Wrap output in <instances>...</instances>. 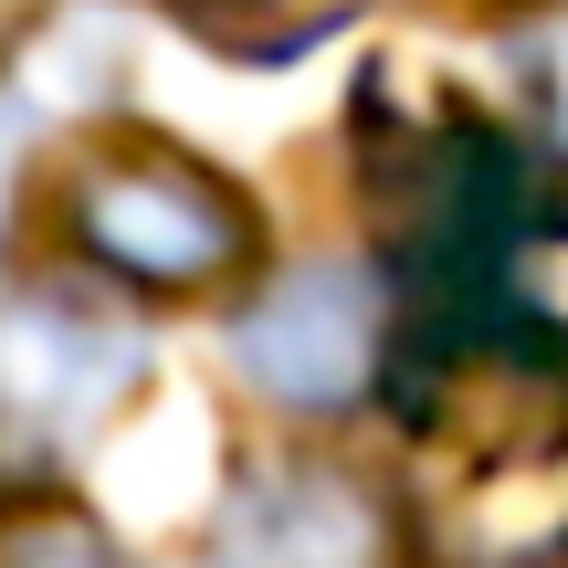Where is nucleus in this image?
<instances>
[{"label":"nucleus","mask_w":568,"mask_h":568,"mask_svg":"<svg viewBox=\"0 0 568 568\" xmlns=\"http://www.w3.org/2000/svg\"><path fill=\"white\" fill-rule=\"evenodd\" d=\"M148 379V337L105 284L0 295V485H53Z\"/></svg>","instance_id":"7ed1b4c3"},{"label":"nucleus","mask_w":568,"mask_h":568,"mask_svg":"<svg viewBox=\"0 0 568 568\" xmlns=\"http://www.w3.org/2000/svg\"><path fill=\"white\" fill-rule=\"evenodd\" d=\"M0 243H11V169H0Z\"/></svg>","instance_id":"9b49d317"},{"label":"nucleus","mask_w":568,"mask_h":568,"mask_svg":"<svg viewBox=\"0 0 568 568\" xmlns=\"http://www.w3.org/2000/svg\"><path fill=\"white\" fill-rule=\"evenodd\" d=\"M358 211H368V274L389 284V358L443 337H485V284L516 211L537 190V159L485 105H389V84H358Z\"/></svg>","instance_id":"f257e3e1"},{"label":"nucleus","mask_w":568,"mask_h":568,"mask_svg":"<svg viewBox=\"0 0 568 568\" xmlns=\"http://www.w3.org/2000/svg\"><path fill=\"white\" fill-rule=\"evenodd\" d=\"M0 568H138L95 516H63V506H21L0 527Z\"/></svg>","instance_id":"6e6552de"},{"label":"nucleus","mask_w":568,"mask_h":568,"mask_svg":"<svg viewBox=\"0 0 568 568\" xmlns=\"http://www.w3.org/2000/svg\"><path fill=\"white\" fill-rule=\"evenodd\" d=\"M527 105H537V138L568 159V11L527 42Z\"/></svg>","instance_id":"1a4fd4ad"},{"label":"nucleus","mask_w":568,"mask_h":568,"mask_svg":"<svg viewBox=\"0 0 568 568\" xmlns=\"http://www.w3.org/2000/svg\"><path fill=\"white\" fill-rule=\"evenodd\" d=\"M485 337H506V347H527V358L568 368V180H548V169H537L527 211H516L506 253H495Z\"/></svg>","instance_id":"423d86ee"},{"label":"nucleus","mask_w":568,"mask_h":568,"mask_svg":"<svg viewBox=\"0 0 568 568\" xmlns=\"http://www.w3.org/2000/svg\"><path fill=\"white\" fill-rule=\"evenodd\" d=\"M159 11L222 63H305L326 32L358 21V0H159Z\"/></svg>","instance_id":"0eeeda50"},{"label":"nucleus","mask_w":568,"mask_h":568,"mask_svg":"<svg viewBox=\"0 0 568 568\" xmlns=\"http://www.w3.org/2000/svg\"><path fill=\"white\" fill-rule=\"evenodd\" d=\"M63 243L105 295H222L264 264L243 180L148 126H105L63 159Z\"/></svg>","instance_id":"f03ea898"},{"label":"nucleus","mask_w":568,"mask_h":568,"mask_svg":"<svg viewBox=\"0 0 568 568\" xmlns=\"http://www.w3.org/2000/svg\"><path fill=\"white\" fill-rule=\"evenodd\" d=\"M42 11H53V0H0V63H11V53H21V42H32V32H42Z\"/></svg>","instance_id":"9d476101"},{"label":"nucleus","mask_w":568,"mask_h":568,"mask_svg":"<svg viewBox=\"0 0 568 568\" xmlns=\"http://www.w3.org/2000/svg\"><path fill=\"white\" fill-rule=\"evenodd\" d=\"M389 558H400L389 506L358 474H326V464L243 474L201 548V568H389Z\"/></svg>","instance_id":"39448f33"},{"label":"nucleus","mask_w":568,"mask_h":568,"mask_svg":"<svg viewBox=\"0 0 568 568\" xmlns=\"http://www.w3.org/2000/svg\"><path fill=\"white\" fill-rule=\"evenodd\" d=\"M232 368L243 389H264L295 422L379 400L389 368V284L368 264H295L274 284H253V305L232 316Z\"/></svg>","instance_id":"20e7f679"}]
</instances>
